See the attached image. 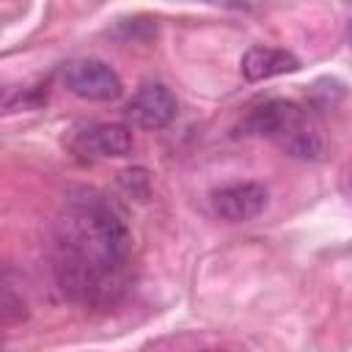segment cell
Here are the masks:
<instances>
[{
    "label": "cell",
    "instance_id": "6da1fadb",
    "mask_svg": "<svg viewBox=\"0 0 352 352\" xmlns=\"http://www.w3.org/2000/svg\"><path fill=\"white\" fill-rule=\"evenodd\" d=\"M132 234L118 206L99 190H72L52 226L58 286L82 305H110L126 289Z\"/></svg>",
    "mask_w": 352,
    "mask_h": 352
},
{
    "label": "cell",
    "instance_id": "7a4b0ae2",
    "mask_svg": "<svg viewBox=\"0 0 352 352\" xmlns=\"http://www.w3.org/2000/svg\"><path fill=\"white\" fill-rule=\"evenodd\" d=\"M242 135H261L278 143L294 160H319L324 154V138L316 118L286 99H270L256 104L239 124Z\"/></svg>",
    "mask_w": 352,
    "mask_h": 352
},
{
    "label": "cell",
    "instance_id": "3957f363",
    "mask_svg": "<svg viewBox=\"0 0 352 352\" xmlns=\"http://www.w3.org/2000/svg\"><path fill=\"white\" fill-rule=\"evenodd\" d=\"M63 85L88 102H110L121 96V77L96 58H77L63 66Z\"/></svg>",
    "mask_w": 352,
    "mask_h": 352
},
{
    "label": "cell",
    "instance_id": "277c9868",
    "mask_svg": "<svg viewBox=\"0 0 352 352\" xmlns=\"http://www.w3.org/2000/svg\"><path fill=\"white\" fill-rule=\"evenodd\" d=\"M176 113L179 102L165 82H143L126 104V121L138 129H165Z\"/></svg>",
    "mask_w": 352,
    "mask_h": 352
},
{
    "label": "cell",
    "instance_id": "5b68a950",
    "mask_svg": "<svg viewBox=\"0 0 352 352\" xmlns=\"http://www.w3.org/2000/svg\"><path fill=\"white\" fill-rule=\"evenodd\" d=\"M267 206V187L258 182H236L212 192V212L228 223H248Z\"/></svg>",
    "mask_w": 352,
    "mask_h": 352
},
{
    "label": "cell",
    "instance_id": "8992f818",
    "mask_svg": "<svg viewBox=\"0 0 352 352\" xmlns=\"http://www.w3.org/2000/svg\"><path fill=\"white\" fill-rule=\"evenodd\" d=\"M69 148L82 160L124 157L132 148V132L124 124H91L69 138Z\"/></svg>",
    "mask_w": 352,
    "mask_h": 352
},
{
    "label": "cell",
    "instance_id": "52a82bcc",
    "mask_svg": "<svg viewBox=\"0 0 352 352\" xmlns=\"http://www.w3.org/2000/svg\"><path fill=\"white\" fill-rule=\"evenodd\" d=\"M297 69H300V60L292 52L278 50V47H250L242 55V77L248 82H261V80L289 74Z\"/></svg>",
    "mask_w": 352,
    "mask_h": 352
},
{
    "label": "cell",
    "instance_id": "ba28073f",
    "mask_svg": "<svg viewBox=\"0 0 352 352\" xmlns=\"http://www.w3.org/2000/svg\"><path fill=\"white\" fill-rule=\"evenodd\" d=\"M341 190H344V195L352 201V168L346 170V176H344V182H341Z\"/></svg>",
    "mask_w": 352,
    "mask_h": 352
},
{
    "label": "cell",
    "instance_id": "9c48e42d",
    "mask_svg": "<svg viewBox=\"0 0 352 352\" xmlns=\"http://www.w3.org/2000/svg\"><path fill=\"white\" fill-rule=\"evenodd\" d=\"M346 44H349V47H352V19H349V22H346Z\"/></svg>",
    "mask_w": 352,
    "mask_h": 352
},
{
    "label": "cell",
    "instance_id": "30bf717a",
    "mask_svg": "<svg viewBox=\"0 0 352 352\" xmlns=\"http://www.w3.org/2000/svg\"><path fill=\"white\" fill-rule=\"evenodd\" d=\"M204 352H223V349H204Z\"/></svg>",
    "mask_w": 352,
    "mask_h": 352
}]
</instances>
